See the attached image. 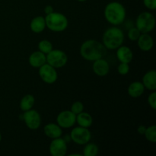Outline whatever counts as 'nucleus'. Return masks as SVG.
<instances>
[{"label": "nucleus", "mask_w": 156, "mask_h": 156, "mask_svg": "<svg viewBox=\"0 0 156 156\" xmlns=\"http://www.w3.org/2000/svg\"><path fill=\"white\" fill-rule=\"evenodd\" d=\"M80 54L85 60L94 62L105 56L106 48L96 40H87L81 46Z\"/></svg>", "instance_id": "f257e3e1"}, {"label": "nucleus", "mask_w": 156, "mask_h": 156, "mask_svg": "<svg viewBox=\"0 0 156 156\" xmlns=\"http://www.w3.org/2000/svg\"><path fill=\"white\" fill-rule=\"evenodd\" d=\"M104 15L108 22L117 26L124 22L126 19V9L119 2H111L105 6Z\"/></svg>", "instance_id": "f03ea898"}, {"label": "nucleus", "mask_w": 156, "mask_h": 156, "mask_svg": "<svg viewBox=\"0 0 156 156\" xmlns=\"http://www.w3.org/2000/svg\"><path fill=\"white\" fill-rule=\"evenodd\" d=\"M102 41L105 48L108 50H116L123 44L124 34L121 29L114 26L105 30Z\"/></svg>", "instance_id": "7ed1b4c3"}, {"label": "nucleus", "mask_w": 156, "mask_h": 156, "mask_svg": "<svg viewBox=\"0 0 156 156\" xmlns=\"http://www.w3.org/2000/svg\"><path fill=\"white\" fill-rule=\"evenodd\" d=\"M46 27L54 32H62L68 27V19L65 15L59 12H52L45 17Z\"/></svg>", "instance_id": "20e7f679"}, {"label": "nucleus", "mask_w": 156, "mask_h": 156, "mask_svg": "<svg viewBox=\"0 0 156 156\" xmlns=\"http://www.w3.org/2000/svg\"><path fill=\"white\" fill-rule=\"evenodd\" d=\"M155 26V18L153 14L149 12H142L137 17L136 27L142 34L150 33L154 30Z\"/></svg>", "instance_id": "39448f33"}, {"label": "nucleus", "mask_w": 156, "mask_h": 156, "mask_svg": "<svg viewBox=\"0 0 156 156\" xmlns=\"http://www.w3.org/2000/svg\"><path fill=\"white\" fill-rule=\"evenodd\" d=\"M47 63L50 64L55 69L62 68L65 66L68 61L66 53L60 50H52L50 53L46 55Z\"/></svg>", "instance_id": "423d86ee"}, {"label": "nucleus", "mask_w": 156, "mask_h": 156, "mask_svg": "<svg viewBox=\"0 0 156 156\" xmlns=\"http://www.w3.org/2000/svg\"><path fill=\"white\" fill-rule=\"evenodd\" d=\"M69 136L72 141L80 146L89 143L91 138V132L88 130V128L79 126L73 128Z\"/></svg>", "instance_id": "0eeeda50"}, {"label": "nucleus", "mask_w": 156, "mask_h": 156, "mask_svg": "<svg viewBox=\"0 0 156 156\" xmlns=\"http://www.w3.org/2000/svg\"><path fill=\"white\" fill-rule=\"evenodd\" d=\"M22 120H24L27 128L32 130L37 129L41 124V117L38 111L30 109L24 111L22 114Z\"/></svg>", "instance_id": "6e6552de"}, {"label": "nucleus", "mask_w": 156, "mask_h": 156, "mask_svg": "<svg viewBox=\"0 0 156 156\" xmlns=\"http://www.w3.org/2000/svg\"><path fill=\"white\" fill-rule=\"evenodd\" d=\"M39 76L43 82L50 85L55 83L58 79L56 69L47 62L39 68Z\"/></svg>", "instance_id": "1a4fd4ad"}, {"label": "nucleus", "mask_w": 156, "mask_h": 156, "mask_svg": "<svg viewBox=\"0 0 156 156\" xmlns=\"http://www.w3.org/2000/svg\"><path fill=\"white\" fill-rule=\"evenodd\" d=\"M56 122L61 128L69 129L76 123V115L71 111H63L58 114Z\"/></svg>", "instance_id": "9d476101"}, {"label": "nucleus", "mask_w": 156, "mask_h": 156, "mask_svg": "<svg viewBox=\"0 0 156 156\" xmlns=\"http://www.w3.org/2000/svg\"><path fill=\"white\" fill-rule=\"evenodd\" d=\"M50 155L53 156H64L66 155L67 144L62 138L53 139L49 147Z\"/></svg>", "instance_id": "9b49d317"}, {"label": "nucleus", "mask_w": 156, "mask_h": 156, "mask_svg": "<svg viewBox=\"0 0 156 156\" xmlns=\"http://www.w3.org/2000/svg\"><path fill=\"white\" fill-rule=\"evenodd\" d=\"M93 72L98 76H105L108 74L110 70L109 63L103 58L94 61L92 65Z\"/></svg>", "instance_id": "f8f14e48"}, {"label": "nucleus", "mask_w": 156, "mask_h": 156, "mask_svg": "<svg viewBox=\"0 0 156 156\" xmlns=\"http://www.w3.org/2000/svg\"><path fill=\"white\" fill-rule=\"evenodd\" d=\"M136 41L138 42L139 48L145 52L151 50L154 46L153 38L148 33L141 34V35Z\"/></svg>", "instance_id": "ddd939ff"}, {"label": "nucleus", "mask_w": 156, "mask_h": 156, "mask_svg": "<svg viewBox=\"0 0 156 156\" xmlns=\"http://www.w3.org/2000/svg\"><path fill=\"white\" fill-rule=\"evenodd\" d=\"M28 62L29 64L34 68H40L47 62V56L46 54L38 50L34 52L30 55Z\"/></svg>", "instance_id": "4468645a"}, {"label": "nucleus", "mask_w": 156, "mask_h": 156, "mask_svg": "<svg viewBox=\"0 0 156 156\" xmlns=\"http://www.w3.org/2000/svg\"><path fill=\"white\" fill-rule=\"evenodd\" d=\"M117 50V57L120 62L129 63L133 60V53L129 47L121 45Z\"/></svg>", "instance_id": "2eb2a0df"}, {"label": "nucleus", "mask_w": 156, "mask_h": 156, "mask_svg": "<svg viewBox=\"0 0 156 156\" xmlns=\"http://www.w3.org/2000/svg\"><path fill=\"white\" fill-rule=\"evenodd\" d=\"M142 83L144 85L145 88H147L149 91L156 90V72L155 70H149L143 77Z\"/></svg>", "instance_id": "dca6fc26"}, {"label": "nucleus", "mask_w": 156, "mask_h": 156, "mask_svg": "<svg viewBox=\"0 0 156 156\" xmlns=\"http://www.w3.org/2000/svg\"><path fill=\"white\" fill-rule=\"evenodd\" d=\"M44 134L51 140L61 137L62 134V128L58 124L53 123L45 125V126L44 127Z\"/></svg>", "instance_id": "f3484780"}, {"label": "nucleus", "mask_w": 156, "mask_h": 156, "mask_svg": "<svg viewBox=\"0 0 156 156\" xmlns=\"http://www.w3.org/2000/svg\"><path fill=\"white\" fill-rule=\"evenodd\" d=\"M127 91L130 97L136 98L143 95L145 91V87L141 82H133L129 85Z\"/></svg>", "instance_id": "a211bd4d"}, {"label": "nucleus", "mask_w": 156, "mask_h": 156, "mask_svg": "<svg viewBox=\"0 0 156 156\" xmlns=\"http://www.w3.org/2000/svg\"><path fill=\"white\" fill-rule=\"evenodd\" d=\"M30 27L34 33L39 34L43 32L46 28L45 18L42 16H37L34 18L30 21Z\"/></svg>", "instance_id": "6ab92c4d"}, {"label": "nucleus", "mask_w": 156, "mask_h": 156, "mask_svg": "<svg viewBox=\"0 0 156 156\" xmlns=\"http://www.w3.org/2000/svg\"><path fill=\"white\" fill-rule=\"evenodd\" d=\"M76 122L79 126L89 128L93 123V119L91 114L87 112H81L76 115Z\"/></svg>", "instance_id": "aec40b11"}, {"label": "nucleus", "mask_w": 156, "mask_h": 156, "mask_svg": "<svg viewBox=\"0 0 156 156\" xmlns=\"http://www.w3.org/2000/svg\"><path fill=\"white\" fill-rule=\"evenodd\" d=\"M35 103V98L32 94H26L20 101V108L21 111H27L33 108Z\"/></svg>", "instance_id": "412c9836"}, {"label": "nucleus", "mask_w": 156, "mask_h": 156, "mask_svg": "<svg viewBox=\"0 0 156 156\" xmlns=\"http://www.w3.org/2000/svg\"><path fill=\"white\" fill-rule=\"evenodd\" d=\"M98 147L94 143H86L83 150L85 156H95L98 154Z\"/></svg>", "instance_id": "4be33fe9"}, {"label": "nucleus", "mask_w": 156, "mask_h": 156, "mask_svg": "<svg viewBox=\"0 0 156 156\" xmlns=\"http://www.w3.org/2000/svg\"><path fill=\"white\" fill-rule=\"evenodd\" d=\"M146 140L150 143H155L156 142V126L155 125H152V126L146 127V132L144 133Z\"/></svg>", "instance_id": "5701e85b"}, {"label": "nucleus", "mask_w": 156, "mask_h": 156, "mask_svg": "<svg viewBox=\"0 0 156 156\" xmlns=\"http://www.w3.org/2000/svg\"><path fill=\"white\" fill-rule=\"evenodd\" d=\"M38 49L40 51L47 55L53 49V44L47 40H42L38 44Z\"/></svg>", "instance_id": "b1692460"}, {"label": "nucleus", "mask_w": 156, "mask_h": 156, "mask_svg": "<svg viewBox=\"0 0 156 156\" xmlns=\"http://www.w3.org/2000/svg\"><path fill=\"white\" fill-rule=\"evenodd\" d=\"M141 32L140 31V30L136 27H133L129 28V31L127 33V36L130 41H136L138 38L140 37V35H141Z\"/></svg>", "instance_id": "393cba45"}, {"label": "nucleus", "mask_w": 156, "mask_h": 156, "mask_svg": "<svg viewBox=\"0 0 156 156\" xmlns=\"http://www.w3.org/2000/svg\"><path fill=\"white\" fill-rule=\"evenodd\" d=\"M70 111L76 115L84 111V105L81 101H76L72 105Z\"/></svg>", "instance_id": "a878e982"}, {"label": "nucleus", "mask_w": 156, "mask_h": 156, "mask_svg": "<svg viewBox=\"0 0 156 156\" xmlns=\"http://www.w3.org/2000/svg\"><path fill=\"white\" fill-rule=\"evenodd\" d=\"M117 71L122 76L127 75L129 72V63L126 62H120V65L117 67Z\"/></svg>", "instance_id": "bb28decb"}, {"label": "nucleus", "mask_w": 156, "mask_h": 156, "mask_svg": "<svg viewBox=\"0 0 156 156\" xmlns=\"http://www.w3.org/2000/svg\"><path fill=\"white\" fill-rule=\"evenodd\" d=\"M148 104L153 110L156 109V92L153 91L148 97Z\"/></svg>", "instance_id": "cd10ccee"}, {"label": "nucleus", "mask_w": 156, "mask_h": 156, "mask_svg": "<svg viewBox=\"0 0 156 156\" xmlns=\"http://www.w3.org/2000/svg\"><path fill=\"white\" fill-rule=\"evenodd\" d=\"M143 4L149 10L156 9V0H143Z\"/></svg>", "instance_id": "c85d7f7f"}, {"label": "nucleus", "mask_w": 156, "mask_h": 156, "mask_svg": "<svg viewBox=\"0 0 156 156\" xmlns=\"http://www.w3.org/2000/svg\"><path fill=\"white\" fill-rule=\"evenodd\" d=\"M53 6L51 5H47L45 8H44V12H45L46 15H49V14L53 12Z\"/></svg>", "instance_id": "c756f323"}, {"label": "nucleus", "mask_w": 156, "mask_h": 156, "mask_svg": "<svg viewBox=\"0 0 156 156\" xmlns=\"http://www.w3.org/2000/svg\"><path fill=\"white\" fill-rule=\"evenodd\" d=\"M146 126L141 125V126H140L138 127V129H137V131H138L139 133L141 134V135H144L145 132H146Z\"/></svg>", "instance_id": "7c9ffc66"}, {"label": "nucleus", "mask_w": 156, "mask_h": 156, "mask_svg": "<svg viewBox=\"0 0 156 156\" xmlns=\"http://www.w3.org/2000/svg\"><path fill=\"white\" fill-rule=\"evenodd\" d=\"M77 1L81 2H85V1H86V0H77Z\"/></svg>", "instance_id": "2f4dec72"}, {"label": "nucleus", "mask_w": 156, "mask_h": 156, "mask_svg": "<svg viewBox=\"0 0 156 156\" xmlns=\"http://www.w3.org/2000/svg\"><path fill=\"white\" fill-rule=\"evenodd\" d=\"M1 140H2V134L1 133H0V142H1Z\"/></svg>", "instance_id": "473e14b6"}]
</instances>
